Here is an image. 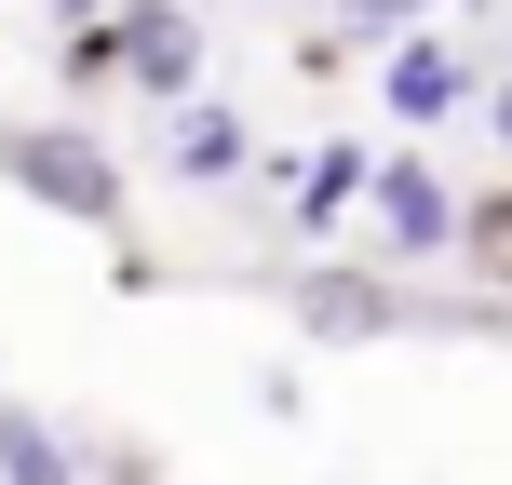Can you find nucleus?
Wrapping results in <instances>:
<instances>
[{
	"label": "nucleus",
	"mask_w": 512,
	"mask_h": 485,
	"mask_svg": "<svg viewBox=\"0 0 512 485\" xmlns=\"http://www.w3.org/2000/svg\"><path fill=\"white\" fill-rule=\"evenodd\" d=\"M499 135H512V95H499Z\"/></svg>",
	"instance_id": "6e6552de"
},
{
	"label": "nucleus",
	"mask_w": 512,
	"mask_h": 485,
	"mask_svg": "<svg viewBox=\"0 0 512 485\" xmlns=\"http://www.w3.org/2000/svg\"><path fill=\"white\" fill-rule=\"evenodd\" d=\"M378 230H391V243H445V189L418 176V162H391V176H378Z\"/></svg>",
	"instance_id": "7ed1b4c3"
},
{
	"label": "nucleus",
	"mask_w": 512,
	"mask_h": 485,
	"mask_svg": "<svg viewBox=\"0 0 512 485\" xmlns=\"http://www.w3.org/2000/svg\"><path fill=\"white\" fill-rule=\"evenodd\" d=\"M0 485H68V445L27 432V418H0Z\"/></svg>",
	"instance_id": "423d86ee"
},
{
	"label": "nucleus",
	"mask_w": 512,
	"mask_h": 485,
	"mask_svg": "<svg viewBox=\"0 0 512 485\" xmlns=\"http://www.w3.org/2000/svg\"><path fill=\"white\" fill-rule=\"evenodd\" d=\"M230 162H243V122L230 108H189L176 122V176H230Z\"/></svg>",
	"instance_id": "39448f33"
},
{
	"label": "nucleus",
	"mask_w": 512,
	"mask_h": 485,
	"mask_svg": "<svg viewBox=\"0 0 512 485\" xmlns=\"http://www.w3.org/2000/svg\"><path fill=\"white\" fill-rule=\"evenodd\" d=\"M391 108H405V122H432V108H459V54H391Z\"/></svg>",
	"instance_id": "20e7f679"
},
{
	"label": "nucleus",
	"mask_w": 512,
	"mask_h": 485,
	"mask_svg": "<svg viewBox=\"0 0 512 485\" xmlns=\"http://www.w3.org/2000/svg\"><path fill=\"white\" fill-rule=\"evenodd\" d=\"M0 162H14V176L41 189V203H68V216H108V203H122V189H108V162L81 149V135H14Z\"/></svg>",
	"instance_id": "f257e3e1"
},
{
	"label": "nucleus",
	"mask_w": 512,
	"mask_h": 485,
	"mask_svg": "<svg viewBox=\"0 0 512 485\" xmlns=\"http://www.w3.org/2000/svg\"><path fill=\"white\" fill-rule=\"evenodd\" d=\"M472 243H486V270L512 283V203H486V216H472Z\"/></svg>",
	"instance_id": "0eeeda50"
},
{
	"label": "nucleus",
	"mask_w": 512,
	"mask_h": 485,
	"mask_svg": "<svg viewBox=\"0 0 512 485\" xmlns=\"http://www.w3.org/2000/svg\"><path fill=\"white\" fill-rule=\"evenodd\" d=\"M122 68L149 81V95H189V81H203V27L162 0V14H135V27H122Z\"/></svg>",
	"instance_id": "f03ea898"
}]
</instances>
